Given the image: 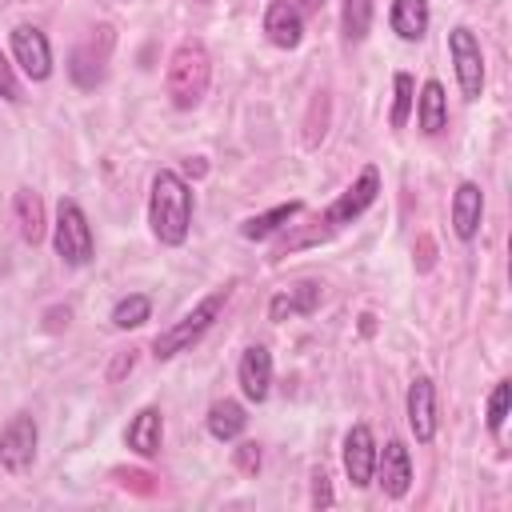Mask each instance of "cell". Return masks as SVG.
<instances>
[{
  "label": "cell",
  "instance_id": "cell-16",
  "mask_svg": "<svg viewBox=\"0 0 512 512\" xmlns=\"http://www.w3.org/2000/svg\"><path fill=\"white\" fill-rule=\"evenodd\" d=\"M416 124L424 136H440L448 128V96L440 80H424L420 96H416Z\"/></svg>",
  "mask_w": 512,
  "mask_h": 512
},
{
  "label": "cell",
  "instance_id": "cell-27",
  "mask_svg": "<svg viewBox=\"0 0 512 512\" xmlns=\"http://www.w3.org/2000/svg\"><path fill=\"white\" fill-rule=\"evenodd\" d=\"M332 504V488H328V472L316 468L312 472V508H328Z\"/></svg>",
  "mask_w": 512,
  "mask_h": 512
},
{
  "label": "cell",
  "instance_id": "cell-20",
  "mask_svg": "<svg viewBox=\"0 0 512 512\" xmlns=\"http://www.w3.org/2000/svg\"><path fill=\"white\" fill-rule=\"evenodd\" d=\"M248 428V412L240 400H216L208 408V436L228 444V440H240V432Z\"/></svg>",
  "mask_w": 512,
  "mask_h": 512
},
{
  "label": "cell",
  "instance_id": "cell-8",
  "mask_svg": "<svg viewBox=\"0 0 512 512\" xmlns=\"http://www.w3.org/2000/svg\"><path fill=\"white\" fill-rule=\"evenodd\" d=\"M8 44H12V56H16V64H20V72L28 80H48L52 76V44H48V36L40 28L16 24Z\"/></svg>",
  "mask_w": 512,
  "mask_h": 512
},
{
  "label": "cell",
  "instance_id": "cell-2",
  "mask_svg": "<svg viewBox=\"0 0 512 512\" xmlns=\"http://www.w3.org/2000/svg\"><path fill=\"white\" fill-rule=\"evenodd\" d=\"M148 228L160 244L180 248L188 240L192 228V188L180 172L160 168L152 176V192H148Z\"/></svg>",
  "mask_w": 512,
  "mask_h": 512
},
{
  "label": "cell",
  "instance_id": "cell-21",
  "mask_svg": "<svg viewBox=\"0 0 512 512\" xmlns=\"http://www.w3.org/2000/svg\"><path fill=\"white\" fill-rule=\"evenodd\" d=\"M16 224H20V236L28 244H40V236H44V204L28 188L16 192Z\"/></svg>",
  "mask_w": 512,
  "mask_h": 512
},
{
  "label": "cell",
  "instance_id": "cell-7",
  "mask_svg": "<svg viewBox=\"0 0 512 512\" xmlns=\"http://www.w3.org/2000/svg\"><path fill=\"white\" fill-rule=\"evenodd\" d=\"M36 440H40L36 420H32L28 412H16V416L4 424V432H0V464H4L12 476L28 472L32 460H36Z\"/></svg>",
  "mask_w": 512,
  "mask_h": 512
},
{
  "label": "cell",
  "instance_id": "cell-23",
  "mask_svg": "<svg viewBox=\"0 0 512 512\" xmlns=\"http://www.w3.org/2000/svg\"><path fill=\"white\" fill-rule=\"evenodd\" d=\"M412 104H416V80L408 72H396L392 76V112H388V124L392 128H404L408 116H412Z\"/></svg>",
  "mask_w": 512,
  "mask_h": 512
},
{
  "label": "cell",
  "instance_id": "cell-22",
  "mask_svg": "<svg viewBox=\"0 0 512 512\" xmlns=\"http://www.w3.org/2000/svg\"><path fill=\"white\" fill-rule=\"evenodd\" d=\"M372 28V0H340V32L344 44H360Z\"/></svg>",
  "mask_w": 512,
  "mask_h": 512
},
{
  "label": "cell",
  "instance_id": "cell-11",
  "mask_svg": "<svg viewBox=\"0 0 512 512\" xmlns=\"http://www.w3.org/2000/svg\"><path fill=\"white\" fill-rule=\"evenodd\" d=\"M404 412H408V428H412L416 444H432V436H436V388L428 376H416L408 384Z\"/></svg>",
  "mask_w": 512,
  "mask_h": 512
},
{
  "label": "cell",
  "instance_id": "cell-15",
  "mask_svg": "<svg viewBox=\"0 0 512 512\" xmlns=\"http://www.w3.org/2000/svg\"><path fill=\"white\" fill-rule=\"evenodd\" d=\"M124 444L136 452V456H156L160 452V444H164V416H160V408H140L136 416H132V424H128V432H124Z\"/></svg>",
  "mask_w": 512,
  "mask_h": 512
},
{
  "label": "cell",
  "instance_id": "cell-3",
  "mask_svg": "<svg viewBox=\"0 0 512 512\" xmlns=\"http://www.w3.org/2000/svg\"><path fill=\"white\" fill-rule=\"evenodd\" d=\"M232 288L236 284H224V288H216V292H208L200 304H192L176 324H168L156 340H152V356L156 360H172V356H180V352H188L212 324H216V316L224 312V304L232 300Z\"/></svg>",
  "mask_w": 512,
  "mask_h": 512
},
{
  "label": "cell",
  "instance_id": "cell-5",
  "mask_svg": "<svg viewBox=\"0 0 512 512\" xmlns=\"http://www.w3.org/2000/svg\"><path fill=\"white\" fill-rule=\"evenodd\" d=\"M52 248L56 256L68 264V268H84L96 252V240H92V224L84 216V208L76 200H60L56 204V224H52Z\"/></svg>",
  "mask_w": 512,
  "mask_h": 512
},
{
  "label": "cell",
  "instance_id": "cell-29",
  "mask_svg": "<svg viewBox=\"0 0 512 512\" xmlns=\"http://www.w3.org/2000/svg\"><path fill=\"white\" fill-rule=\"evenodd\" d=\"M300 8H304V12H320V8H324V0H300Z\"/></svg>",
  "mask_w": 512,
  "mask_h": 512
},
{
  "label": "cell",
  "instance_id": "cell-1",
  "mask_svg": "<svg viewBox=\"0 0 512 512\" xmlns=\"http://www.w3.org/2000/svg\"><path fill=\"white\" fill-rule=\"evenodd\" d=\"M376 192H380V172H376V164H368L332 204H328V212L316 220V228L312 232H296V236H288L280 248H276V256H288V252H296V248H312V244H324V240H332L340 228H348L352 220H360L368 208H372V200H376Z\"/></svg>",
  "mask_w": 512,
  "mask_h": 512
},
{
  "label": "cell",
  "instance_id": "cell-24",
  "mask_svg": "<svg viewBox=\"0 0 512 512\" xmlns=\"http://www.w3.org/2000/svg\"><path fill=\"white\" fill-rule=\"evenodd\" d=\"M148 316H152V300H148L144 292L120 296V300H116V308H112V324H116L120 332H128V328H140Z\"/></svg>",
  "mask_w": 512,
  "mask_h": 512
},
{
  "label": "cell",
  "instance_id": "cell-28",
  "mask_svg": "<svg viewBox=\"0 0 512 512\" xmlns=\"http://www.w3.org/2000/svg\"><path fill=\"white\" fill-rule=\"evenodd\" d=\"M0 100H20V84L12 76V64L4 60V52H0Z\"/></svg>",
  "mask_w": 512,
  "mask_h": 512
},
{
  "label": "cell",
  "instance_id": "cell-12",
  "mask_svg": "<svg viewBox=\"0 0 512 512\" xmlns=\"http://www.w3.org/2000/svg\"><path fill=\"white\" fill-rule=\"evenodd\" d=\"M480 220H484V192L476 180H460L452 192V232L472 244L480 236Z\"/></svg>",
  "mask_w": 512,
  "mask_h": 512
},
{
  "label": "cell",
  "instance_id": "cell-9",
  "mask_svg": "<svg viewBox=\"0 0 512 512\" xmlns=\"http://www.w3.org/2000/svg\"><path fill=\"white\" fill-rule=\"evenodd\" d=\"M372 480L392 500H404L408 496V488H412V456H408L404 440H388L384 448H376V472H372Z\"/></svg>",
  "mask_w": 512,
  "mask_h": 512
},
{
  "label": "cell",
  "instance_id": "cell-17",
  "mask_svg": "<svg viewBox=\"0 0 512 512\" xmlns=\"http://www.w3.org/2000/svg\"><path fill=\"white\" fill-rule=\"evenodd\" d=\"M316 308H320V284H316V280H300L296 288L272 296L268 316L280 324V320H288V316H312Z\"/></svg>",
  "mask_w": 512,
  "mask_h": 512
},
{
  "label": "cell",
  "instance_id": "cell-18",
  "mask_svg": "<svg viewBox=\"0 0 512 512\" xmlns=\"http://www.w3.org/2000/svg\"><path fill=\"white\" fill-rule=\"evenodd\" d=\"M388 24L400 40H424L428 24H432V8L428 0H392V12H388Z\"/></svg>",
  "mask_w": 512,
  "mask_h": 512
},
{
  "label": "cell",
  "instance_id": "cell-10",
  "mask_svg": "<svg viewBox=\"0 0 512 512\" xmlns=\"http://www.w3.org/2000/svg\"><path fill=\"white\" fill-rule=\"evenodd\" d=\"M344 472L352 480V488H368L372 472H376V440L368 424H352L344 436Z\"/></svg>",
  "mask_w": 512,
  "mask_h": 512
},
{
  "label": "cell",
  "instance_id": "cell-4",
  "mask_svg": "<svg viewBox=\"0 0 512 512\" xmlns=\"http://www.w3.org/2000/svg\"><path fill=\"white\" fill-rule=\"evenodd\" d=\"M208 80H212V60H208L204 44L200 40L176 44V52L168 56V72H164L168 100L176 108H196L208 92Z\"/></svg>",
  "mask_w": 512,
  "mask_h": 512
},
{
  "label": "cell",
  "instance_id": "cell-26",
  "mask_svg": "<svg viewBox=\"0 0 512 512\" xmlns=\"http://www.w3.org/2000/svg\"><path fill=\"white\" fill-rule=\"evenodd\" d=\"M236 468H240L244 476H256V472H260V444L240 440V444H236Z\"/></svg>",
  "mask_w": 512,
  "mask_h": 512
},
{
  "label": "cell",
  "instance_id": "cell-6",
  "mask_svg": "<svg viewBox=\"0 0 512 512\" xmlns=\"http://www.w3.org/2000/svg\"><path fill=\"white\" fill-rule=\"evenodd\" d=\"M448 56L456 64V80H460L464 100H480L484 96V52H480L476 32L464 28V24H456L448 32Z\"/></svg>",
  "mask_w": 512,
  "mask_h": 512
},
{
  "label": "cell",
  "instance_id": "cell-19",
  "mask_svg": "<svg viewBox=\"0 0 512 512\" xmlns=\"http://www.w3.org/2000/svg\"><path fill=\"white\" fill-rule=\"evenodd\" d=\"M300 212H304V200L276 204V208H268V212H260V216H248V220L240 224V236H244V240H268V236H276L288 220H296Z\"/></svg>",
  "mask_w": 512,
  "mask_h": 512
},
{
  "label": "cell",
  "instance_id": "cell-13",
  "mask_svg": "<svg viewBox=\"0 0 512 512\" xmlns=\"http://www.w3.org/2000/svg\"><path fill=\"white\" fill-rule=\"evenodd\" d=\"M236 380H240V392H244L252 404H264L268 392H272V352H268L264 344L244 348L240 368H236Z\"/></svg>",
  "mask_w": 512,
  "mask_h": 512
},
{
  "label": "cell",
  "instance_id": "cell-25",
  "mask_svg": "<svg viewBox=\"0 0 512 512\" xmlns=\"http://www.w3.org/2000/svg\"><path fill=\"white\" fill-rule=\"evenodd\" d=\"M508 408H512V384H508V380H500V384L492 388V396H488V432H492V436H500V432H504Z\"/></svg>",
  "mask_w": 512,
  "mask_h": 512
},
{
  "label": "cell",
  "instance_id": "cell-14",
  "mask_svg": "<svg viewBox=\"0 0 512 512\" xmlns=\"http://www.w3.org/2000/svg\"><path fill=\"white\" fill-rule=\"evenodd\" d=\"M264 36L276 48H296L304 40V16H300V8H292L288 0H272L268 12H264Z\"/></svg>",
  "mask_w": 512,
  "mask_h": 512
}]
</instances>
